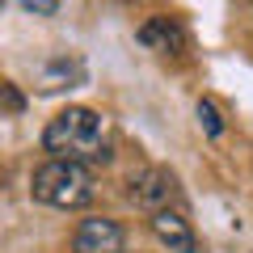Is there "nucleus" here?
I'll return each instance as SVG.
<instances>
[{"label": "nucleus", "mask_w": 253, "mask_h": 253, "mask_svg": "<svg viewBox=\"0 0 253 253\" xmlns=\"http://www.w3.org/2000/svg\"><path fill=\"white\" fill-rule=\"evenodd\" d=\"M135 38L148 46V51H177V46L186 42V34H181V26H177L173 17H152V21H144Z\"/></svg>", "instance_id": "423d86ee"}, {"label": "nucleus", "mask_w": 253, "mask_h": 253, "mask_svg": "<svg viewBox=\"0 0 253 253\" xmlns=\"http://www.w3.org/2000/svg\"><path fill=\"white\" fill-rule=\"evenodd\" d=\"M42 148L55 161H76V165H97L110 156V123L89 106H68L46 123Z\"/></svg>", "instance_id": "f257e3e1"}, {"label": "nucleus", "mask_w": 253, "mask_h": 253, "mask_svg": "<svg viewBox=\"0 0 253 253\" xmlns=\"http://www.w3.org/2000/svg\"><path fill=\"white\" fill-rule=\"evenodd\" d=\"M30 194L46 207H59V211H76L93 199V173L89 165H76V161H46L34 169L30 177Z\"/></svg>", "instance_id": "f03ea898"}, {"label": "nucleus", "mask_w": 253, "mask_h": 253, "mask_svg": "<svg viewBox=\"0 0 253 253\" xmlns=\"http://www.w3.org/2000/svg\"><path fill=\"white\" fill-rule=\"evenodd\" d=\"M148 224H152V236H156L169 253H199V241H194L190 219L181 215V211H169V207H165V211H156Z\"/></svg>", "instance_id": "39448f33"}, {"label": "nucleus", "mask_w": 253, "mask_h": 253, "mask_svg": "<svg viewBox=\"0 0 253 253\" xmlns=\"http://www.w3.org/2000/svg\"><path fill=\"white\" fill-rule=\"evenodd\" d=\"M126 249V232L118 219H106V215H93V219H81L72 236V253H123Z\"/></svg>", "instance_id": "20e7f679"}, {"label": "nucleus", "mask_w": 253, "mask_h": 253, "mask_svg": "<svg viewBox=\"0 0 253 253\" xmlns=\"http://www.w3.org/2000/svg\"><path fill=\"white\" fill-rule=\"evenodd\" d=\"M26 13H38V17H55V9H59V0H17Z\"/></svg>", "instance_id": "1a4fd4ad"}, {"label": "nucleus", "mask_w": 253, "mask_h": 253, "mask_svg": "<svg viewBox=\"0 0 253 253\" xmlns=\"http://www.w3.org/2000/svg\"><path fill=\"white\" fill-rule=\"evenodd\" d=\"M126 199L135 203L139 211H148V215H156V211H165L169 203H177V177H173L169 169H139L131 173V181H126Z\"/></svg>", "instance_id": "7ed1b4c3"}, {"label": "nucleus", "mask_w": 253, "mask_h": 253, "mask_svg": "<svg viewBox=\"0 0 253 253\" xmlns=\"http://www.w3.org/2000/svg\"><path fill=\"white\" fill-rule=\"evenodd\" d=\"M199 118H203V131H207L211 139H219V135H224V118H219V110L211 106L207 97L199 101Z\"/></svg>", "instance_id": "0eeeda50"}, {"label": "nucleus", "mask_w": 253, "mask_h": 253, "mask_svg": "<svg viewBox=\"0 0 253 253\" xmlns=\"http://www.w3.org/2000/svg\"><path fill=\"white\" fill-rule=\"evenodd\" d=\"M0 110H9V114H21V110H26V97L17 93V84L0 81Z\"/></svg>", "instance_id": "6e6552de"}]
</instances>
